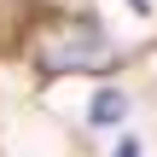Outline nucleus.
<instances>
[{"mask_svg": "<svg viewBox=\"0 0 157 157\" xmlns=\"http://www.w3.org/2000/svg\"><path fill=\"white\" fill-rule=\"evenodd\" d=\"M35 64L47 70V76H64V70H111L117 58H111V35H105V23L99 17H87V12H70V17H52L47 29H41V41H35Z\"/></svg>", "mask_w": 157, "mask_h": 157, "instance_id": "1", "label": "nucleus"}, {"mask_svg": "<svg viewBox=\"0 0 157 157\" xmlns=\"http://www.w3.org/2000/svg\"><path fill=\"white\" fill-rule=\"evenodd\" d=\"M122 117H128V99H122L117 87L93 93V105H87V122H93V128H111V122H122Z\"/></svg>", "mask_w": 157, "mask_h": 157, "instance_id": "2", "label": "nucleus"}, {"mask_svg": "<svg viewBox=\"0 0 157 157\" xmlns=\"http://www.w3.org/2000/svg\"><path fill=\"white\" fill-rule=\"evenodd\" d=\"M134 6H140V12H146V0H134Z\"/></svg>", "mask_w": 157, "mask_h": 157, "instance_id": "4", "label": "nucleus"}, {"mask_svg": "<svg viewBox=\"0 0 157 157\" xmlns=\"http://www.w3.org/2000/svg\"><path fill=\"white\" fill-rule=\"evenodd\" d=\"M117 157H146V146H140V140H122V146H117Z\"/></svg>", "mask_w": 157, "mask_h": 157, "instance_id": "3", "label": "nucleus"}]
</instances>
